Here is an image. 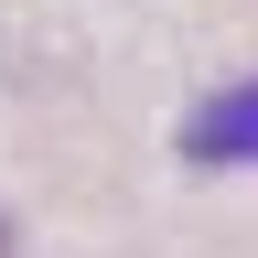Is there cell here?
<instances>
[{"label":"cell","mask_w":258,"mask_h":258,"mask_svg":"<svg viewBox=\"0 0 258 258\" xmlns=\"http://www.w3.org/2000/svg\"><path fill=\"white\" fill-rule=\"evenodd\" d=\"M183 161H258V86H226L183 118Z\"/></svg>","instance_id":"6da1fadb"},{"label":"cell","mask_w":258,"mask_h":258,"mask_svg":"<svg viewBox=\"0 0 258 258\" xmlns=\"http://www.w3.org/2000/svg\"><path fill=\"white\" fill-rule=\"evenodd\" d=\"M11 247H22V237H11V215H0V258H11Z\"/></svg>","instance_id":"7a4b0ae2"}]
</instances>
